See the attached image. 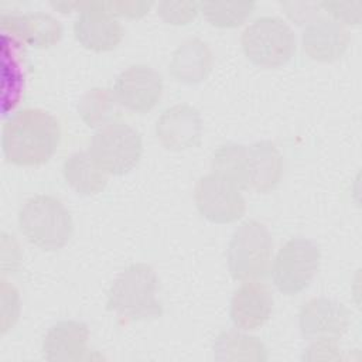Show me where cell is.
I'll return each instance as SVG.
<instances>
[{"label": "cell", "mask_w": 362, "mask_h": 362, "mask_svg": "<svg viewBox=\"0 0 362 362\" xmlns=\"http://www.w3.org/2000/svg\"><path fill=\"white\" fill-rule=\"evenodd\" d=\"M61 141L58 119L41 107H24L3 124L1 148L7 161L17 165L47 163Z\"/></svg>", "instance_id": "1"}, {"label": "cell", "mask_w": 362, "mask_h": 362, "mask_svg": "<svg viewBox=\"0 0 362 362\" xmlns=\"http://www.w3.org/2000/svg\"><path fill=\"white\" fill-rule=\"evenodd\" d=\"M157 293L154 269L147 263H132L110 284L106 308L127 320L156 318L163 313Z\"/></svg>", "instance_id": "2"}, {"label": "cell", "mask_w": 362, "mask_h": 362, "mask_svg": "<svg viewBox=\"0 0 362 362\" xmlns=\"http://www.w3.org/2000/svg\"><path fill=\"white\" fill-rule=\"evenodd\" d=\"M21 233L33 245L45 249H61L74 232V222L64 202L49 194L28 198L18 211Z\"/></svg>", "instance_id": "3"}, {"label": "cell", "mask_w": 362, "mask_h": 362, "mask_svg": "<svg viewBox=\"0 0 362 362\" xmlns=\"http://www.w3.org/2000/svg\"><path fill=\"white\" fill-rule=\"evenodd\" d=\"M246 58L263 68H277L291 59L296 35L288 23L277 16H260L250 21L240 35Z\"/></svg>", "instance_id": "4"}, {"label": "cell", "mask_w": 362, "mask_h": 362, "mask_svg": "<svg viewBox=\"0 0 362 362\" xmlns=\"http://www.w3.org/2000/svg\"><path fill=\"white\" fill-rule=\"evenodd\" d=\"M273 240L267 226L257 219L243 221L232 233L226 259L235 280H256L270 267Z\"/></svg>", "instance_id": "5"}, {"label": "cell", "mask_w": 362, "mask_h": 362, "mask_svg": "<svg viewBox=\"0 0 362 362\" xmlns=\"http://www.w3.org/2000/svg\"><path fill=\"white\" fill-rule=\"evenodd\" d=\"M88 151L107 174L122 175L139 163L143 141L137 129L115 120L95 132Z\"/></svg>", "instance_id": "6"}, {"label": "cell", "mask_w": 362, "mask_h": 362, "mask_svg": "<svg viewBox=\"0 0 362 362\" xmlns=\"http://www.w3.org/2000/svg\"><path fill=\"white\" fill-rule=\"evenodd\" d=\"M321 252L311 239L297 236L281 245L272 264V277L276 287L287 296L303 291L315 276Z\"/></svg>", "instance_id": "7"}, {"label": "cell", "mask_w": 362, "mask_h": 362, "mask_svg": "<svg viewBox=\"0 0 362 362\" xmlns=\"http://www.w3.org/2000/svg\"><path fill=\"white\" fill-rule=\"evenodd\" d=\"M51 6L62 13L71 8L78 10L74 21L75 38L88 49L92 51H110L119 45L123 38V27L120 21L106 11L102 1H59Z\"/></svg>", "instance_id": "8"}, {"label": "cell", "mask_w": 362, "mask_h": 362, "mask_svg": "<svg viewBox=\"0 0 362 362\" xmlns=\"http://www.w3.org/2000/svg\"><path fill=\"white\" fill-rule=\"evenodd\" d=\"M194 201L199 214L215 223L235 222L246 211L242 189L214 171L198 178L194 187Z\"/></svg>", "instance_id": "9"}, {"label": "cell", "mask_w": 362, "mask_h": 362, "mask_svg": "<svg viewBox=\"0 0 362 362\" xmlns=\"http://www.w3.org/2000/svg\"><path fill=\"white\" fill-rule=\"evenodd\" d=\"M113 93L119 105L137 113L150 112L163 95V78L147 64L124 68L115 81Z\"/></svg>", "instance_id": "10"}, {"label": "cell", "mask_w": 362, "mask_h": 362, "mask_svg": "<svg viewBox=\"0 0 362 362\" xmlns=\"http://www.w3.org/2000/svg\"><path fill=\"white\" fill-rule=\"evenodd\" d=\"M298 325L304 338L338 339L349 325V311L342 303L327 297H314L301 305Z\"/></svg>", "instance_id": "11"}, {"label": "cell", "mask_w": 362, "mask_h": 362, "mask_svg": "<svg viewBox=\"0 0 362 362\" xmlns=\"http://www.w3.org/2000/svg\"><path fill=\"white\" fill-rule=\"evenodd\" d=\"M273 310V293L267 284L256 280H245L232 294L229 317L233 325L242 331L260 328Z\"/></svg>", "instance_id": "12"}, {"label": "cell", "mask_w": 362, "mask_h": 362, "mask_svg": "<svg viewBox=\"0 0 362 362\" xmlns=\"http://www.w3.org/2000/svg\"><path fill=\"white\" fill-rule=\"evenodd\" d=\"M202 119L188 103H177L161 112L156 122V136L163 147L180 151L195 146L201 137Z\"/></svg>", "instance_id": "13"}, {"label": "cell", "mask_w": 362, "mask_h": 362, "mask_svg": "<svg viewBox=\"0 0 362 362\" xmlns=\"http://www.w3.org/2000/svg\"><path fill=\"white\" fill-rule=\"evenodd\" d=\"M89 328L76 320H62L52 324L44 335L41 351L49 362H78L92 359L89 348Z\"/></svg>", "instance_id": "14"}, {"label": "cell", "mask_w": 362, "mask_h": 362, "mask_svg": "<svg viewBox=\"0 0 362 362\" xmlns=\"http://www.w3.org/2000/svg\"><path fill=\"white\" fill-rule=\"evenodd\" d=\"M349 38L345 24L332 17H315L304 27L301 44L310 58L331 62L346 51Z\"/></svg>", "instance_id": "15"}, {"label": "cell", "mask_w": 362, "mask_h": 362, "mask_svg": "<svg viewBox=\"0 0 362 362\" xmlns=\"http://www.w3.org/2000/svg\"><path fill=\"white\" fill-rule=\"evenodd\" d=\"M1 27L7 34L34 48H49L62 37L59 20L44 11L3 14Z\"/></svg>", "instance_id": "16"}, {"label": "cell", "mask_w": 362, "mask_h": 362, "mask_svg": "<svg viewBox=\"0 0 362 362\" xmlns=\"http://www.w3.org/2000/svg\"><path fill=\"white\" fill-rule=\"evenodd\" d=\"M283 175V156L277 146L260 140L247 146V189L267 192Z\"/></svg>", "instance_id": "17"}, {"label": "cell", "mask_w": 362, "mask_h": 362, "mask_svg": "<svg viewBox=\"0 0 362 362\" xmlns=\"http://www.w3.org/2000/svg\"><path fill=\"white\" fill-rule=\"evenodd\" d=\"M214 65V54L204 40L194 37L185 40L174 51L170 61V74L182 83L204 81Z\"/></svg>", "instance_id": "18"}, {"label": "cell", "mask_w": 362, "mask_h": 362, "mask_svg": "<svg viewBox=\"0 0 362 362\" xmlns=\"http://www.w3.org/2000/svg\"><path fill=\"white\" fill-rule=\"evenodd\" d=\"M1 42V79H3V112L13 109L24 93L25 69L23 42L4 33Z\"/></svg>", "instance_id": "19"}, {"label": "cell", "mask_w": 362, "mask_h": 362, "mask_svg": "<svg viewBox=\"0 0 362 362\" xmlns=\"http://www.w3.org/2000/svg\"><path fill=\"white\" fill-rule=\"evenodd\" d=\"M65 181L81 195H96L107 185V173L93 160L89 151H76L62 164Z\"/></svg>", "instance_id": "20"}, {"label": "cell", "mask_w": 362, "mask_h": 362, "mask_svg": "<svg viewBox=\"0 0 362 362\" xmlns=\"http://www.w3.org/2000/svg\"><path fill=\"white\" fill-rule=\"evenodd\" d=\"M214 358L216 361H267L264 344L253 335L242 331H222L214 342Z\"/></svg>", "instance_id": "21"}, {"label": "cell", "mask_w": 362, "mask_h": 362, "mask_svg": "<svg viewBox=\"0 0 362 362\" xmlns=\"http://www.w3.org/2000/svg\"><path fill=\"white\" fill-rule=\"evenodd\" d=\"M119 102L113 89L95 86L83 93L78 103V113L89 127L99 129L116 120L119 115Z\"/></svg>", "instance_id": "22"}, {"label": "cell", "mask_w": 362, "mask_h": 362, "mask_svg": "<svg viewBox=\"0 0 362 362\" xmlns=\"http://www.w3.org/2000/svg\"><path fill=\"white\" fill-rule=\"evenodd\" d=\"M211 168L235 182L240 189H247V146L240 143L221 144L212 154Z\"/></svg>", "instance_id": "23"}, {"label": "cell", "mask_w": 362, "mask_h": 362, "mask_svg": "<svg viewBox=\"0 0 362 362\" xmlns=\"http://www.w3.org/2000/svg\"><path fill=\"white\" fill-rule=\"evenodd\" d=\"M255 1H204L199 11L215 27L232 28L240 25L253 11Z\"/></svg>", "instance_id": "24"}, {"label": "cell", "mask_w": 362, "mask_h": 362, "mask_svg": "<svg viewBox=\"0 0 362 362\" xmlns=\"http://www.w3.org/2000/svg\"><path fill=\"white\" fill-rule=\"evenodd\" d=\"M157 13L170 24H188L199 13V3L195 1H160Z\"/></svg>", "instance_id": "25"}, {"label": "cell", "mask_w": 362, "mask_h": 362, "mask_svg": "<svg viewBox=\"0 0 362 362\" xmlns=\"http://www.w3.org/2000/svg\"><path fill=\"white\" fill-rule=\"evenodd\" d=\"M339 346L337 344V339L334 338H322V339H314L313 344L304 349L303 359L305 361H315V359H339L341 352Z\"/></svg>", "instance_id": "26"}, {"label": "cell", "mask_w": 362, "mask_h": 362, "mask_svg": "<svg viewBox=\"0 0 362 362\" xmlns=\"http://www.w3.org/2000/svg\"><path fill=\"white\" fill-rule=\"evenodd\" d=\"M102 6L106 11L116 16H123L129 18H139L144 16L150 7L151 1H102Z\"/></svg>", "instance_id": "27"}]
</instances>
